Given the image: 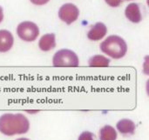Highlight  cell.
Here are the masks:
<instances>
[{"instance_id":"16","label":"cell","mask_w":149,"mask_h":140,"mask_svg":"<svg viewBox=\"0 0 149 140\" xmlns=\"http://www.w3.org/2000/svg\"><path fill=\"white\" fill-rule=\"evenodd\" d=\"M3 7L0 5V24L3 22Z\"/></svg>"},{"instance_id":"1","label":"cell","mask_w":149,"mask_h":140,"mask_svg":"<svg viewBox=\"0 0 149 140\" xmlns=\"http://www.w3.org/2000/svg\"><path fill=\"white\" fill-rule=\"evenodd\" d=\"M30 130V121L22 113H4L0 116V132L5 136L25 134Z\"/></svg>"},{"instance_id":"18","label":"cell","mask_w":149,"mask_h":140,"mask_svg":"<svg viewBox=\"0 0 149 140\" xmlns=\"http://www.w3.org/2000/svg\"><path fill=\"white\" fill-rule=\"evenodd\" d=\"M126 1H134V0H126Z\"/></svg>"},{"instance_id":"8","label":"cell","mask_w":149,"mask_h":140,"mask_svg":"<svg viewBox=\"0 0 149 140\" xmlns=\"http://www.w3.org/2000/svg\"><path fill=\"white\" fill-rule=\"evenodd\" d=\"M14 44V37L8 30H0V52L9 51Z\"/></svg>"},{"instance_id":"2","label":"cell","mask_w":149,"mask_h":140,"mask_svg":"<svg viewBox=\"0 0 149 140\" xmlns=\"http://www.w3.org/2000/svg\"><path fill=\"white\" fill-rule=\"evenodd\" d=\"M100 51L113 59L124 58L127 52V42L118 35L108 36L100 45Z\"/></svg>"},{"instance_id":"11","label":"cell","mask_w":149,"mask_h":140,"mask_svg":"<svg viewBox=\"0 0 149 140\" xmlns=\"http://www.w3.org/2000/svg\"><path fill=\"white\" fill-rule=\"evenodd\" d=\"M110 64V59L103 55H94L88 60L90 67H107Z\"/></svg>"},{"instance_id":"6","label":"cell","mask_w":149,"mask_h":140,"mask_svg":"<svg viewBox=\"0 0 149 140\" xmlns=\"http://www.w3.org/2000/svg\"><path fill=\"white\" fill-rule=\"evenodd\" d=\"M107 34V27L102 22H97L87 32V38L91 41H100Z\"/></svg>"},{"instance_id":"3","label":"cell","mask_w":149,"mask_h":140,"mask_svg":"<svg viewBox=\"0 0 149 140\" xmlns=\"http://www.w3.org/2000/svg\"><path fill=\"white\" fill-rule=\"evenodd\" d=\"M54 67H78L79 59L78 55L69 49H61L55 52L52 58Z\"/></svg>"},{"instance_id":"14","label":"cell","mask_w":149,"mask_h":140,"mask_svg":"<svg viewBox=\"0 0 149 140\" xmlns=\"http://www.w3.org/2000/svg\"><path fill=\"white\" fill-rule=\"evenodd\" d=\"M106 3L112 8H117L121 4V0H105Z\"/></svg>"},{"instance_id":"5","label":"cell","mask_w":149,"mask_h":140,"mask_svg":"<svg viewBox=\"0 0 149 140\" xmlns=\"http://www.w3.org/2000/svg\"><path fill=\"white\" fill-rule=\"evenodd\" d=\"M58 15L62 22L65 23L66 24H72L79 18V10L74 3H66L59 8Z\"/></svg>"},{"instance_id":"4","label":"cell","mask_w":149,"mask_h":140,"mask_svg":"<svg viewBox=\"0 0 149 140\" xmlns=\"http://www.w3.org/2000/svg\"><path fill=\"white\" fill-rule=\"evenodd\" d=\"M17 37L24 42H33L39 36L38 26L31 21L21 22L17 26Z\"/></svg>"},{"instance_id":"13","label":"cell","mask_w":149,"mask_h":140,"mask_svg":"<svg viewBox=\"0 0 149 140\" xmlns=\"http://www.w3.org/2000/svg\"><path fill=\"white\" fill-rule=\"evenodd\" d=\"M78 140H95L94 139V134L91 132L86 131L83 132L78 138Z\"/></svg>"},{"instance_id":"9","label":"cell","mask_w":149,"mask_h":140,"mask_svg":"<svg viewBox=\"0 0 149 140\" xmlns=\"http://www.w3.org/2000/svg\"><path fill=\"white\" fill-rule=\"evenodd\" d=\"M56 46V36L54 33L43 35L38 41V47L42 51H50Z\"/></svg>"},{"instance_id":"17","label":"cell","mask_w":149,"mask_h":140,"mask_svg":"<svg viewBox=\"0 0 149 140\" xmlns=\"http://www.w3.org/2000/svg\"><path fill=\"white\" fill-rule=\"evenodd\" d=\"M16 140H30L29 139H27V138H19V139H17Z\"/></svg>"},{"instance_id":"12","label":"cell","mask_w":149,"mask_h":140,"mask_svg":"<svg viewBox=\"0 0 149 140\" xmlns=\"http://www.w3.org/2000/svg\"><path fill=\"white\" fill-rule=\"evenodd\" d=\"M118 133L112 125H105L100 130V140H116Z\"/></svg>"},{"instance_id":"15","label":"cell","mask_w":149,"mask_h":140,"mask_svg":"<svg viewBox=\"0 0 149 140\" xmlns=\"http://www.w3.org/2000/svg\"><path fill=\"white\" fill-rule=\"evenodd\" d=\"M31 3L35 4V5H38V6H41V5H45L50 0H30Z\"/></svg>"},{"instance_id":"7","label":"cell","mask_w":149,"mask_h":140,"mask_svg":"<svg viewBox=\"0 0 149 140\" xmlns=\"http://www.w3.org/2000/svg\"><path fill=\"white\" fill-rule=\"evenodd\" d=\"M126 17L134 24H139L142 20V14L141 11L140 4L137 3H129L125 10Z\"/></svg>"},{"instance_id":"10","label":"cell","mask_w":149,"mask_h":140,"mask_svg":"<svg viewBox=\"0 0 149 140\" xmlns=\"http://www.w3.org/2000/svg\"><path fill=\"white\" fill-rule=\"evenodd\" d=\"M116 128L118 132L122 135H133L135 132L136 125L133 120L123 119L118 121V123L116 124Z\"/></svg>"}]
</instances>
